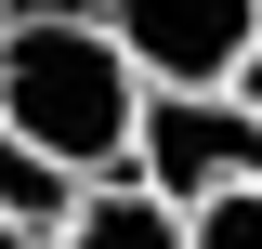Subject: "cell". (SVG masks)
Masks as SVG:
<instances>
[{"label": "cell", "instance_id": "obj_1", "mask_svg": "<svg viewBox=\"0 0 262 249\" xmlns=\"http://www.w3.org/2000/svg\"><path fill=\"white\" fill-rule=\"evenodd\" d=\"M0 118L27 131L53 171L105 184V171H131L144 66L105 39V13H39V27H0Z\"/></svg>", "mask_w": 262, "mask_h": 249}, {"label": "cell", "instance_id": "obj_2", "mask_svg": "<svg viewBox=\"0 0 262 249\" xmlns=\"http://www.w3.org/2000/svg\"><path fill=\"white\" fill-rule=\"evenodd\" d=\"M131 184H158L170 210L262 184V105L249 92H144V118H131Z\"/></svg>", "mask_w": 262, "mask_h": 249}, {"label": "cell", "instance_id": "obj_3", "mask_svg": "<svg viewBox=\"0 0 262 249\" xmlns=\"http://www.w3.org/2000/svg\"><path fill=\"white\" fill-rule=\"evenodd\" d=\"M105 39L144 66V92H236L262 39V0H92Z\"/></svg>", "mask_w": 262, "mask_h": 249}, {"label": "cell", "instance_id": "obj_4", "mask_svg": "<svg viewBox=\"0 0 262 249\" xmlns=\"http://www.w3.org/2000/svg\"><path fill=\"white\" fill-rule=\"evenodd\" d=\"M53 249H184V210H170L158 184H131V171H105L79 210H66Z\"/></svg>", "mask_w": 262, "mask_h": 249}, {"label": "cell", "instance_id": "obj_5", "mask_svg": "<svg viewBox=\"0 0 262 249\" xmlns=\"http://www.w3.org/2000/svg\"><path fill=\"white\" fill-rule=\"evenodd\" d=\"M79 197H92L79 171H53V157H39L27 131L0 118V210H13V223H39V236H66V210H79Z\"/></svg>", "mask_w": 262, "mask_h": 249}, {"label": "cell", "instance_id": "obj_6", "mask_svg": "<svg viewBox=\"0 0 262 249\" xmlns=\"http://www.w3.org/2000/svg\"><path fill=\"white\" fill-rule=\"evenodd\" d=\"M184 249H262V184L196 197V210H184Z\"/></svg>", "mask_w": 262, "mask_h": 249}, {"label": "cell", "instance_id": "obj_7", "mask_svg": "<svg viewBox=\"0 0 262 249\" xmlns=\"http://www.w3.org/2000/svg\"><path fill=\"white\" fill-rule=\"evenodd\" d=\"M0 249H53V236H39V223H13V210H0Z\"/></svg>", "mask_w": 262, "mask_h": 249}, {"label": "cell", "instance_id": "obj_8", "mask_svg": "<svg viewBox=\"0 0 262 249\" xmlns=\"http://www.w3.org/2000/svg\"><path fill=\"white\" fill-rule=\"evenodd\" d=\"M236 92H249V105H262V39H249V66H236Z\"/></svg>", "mask_w": 262, "mask_h": 249}]
</instances>
